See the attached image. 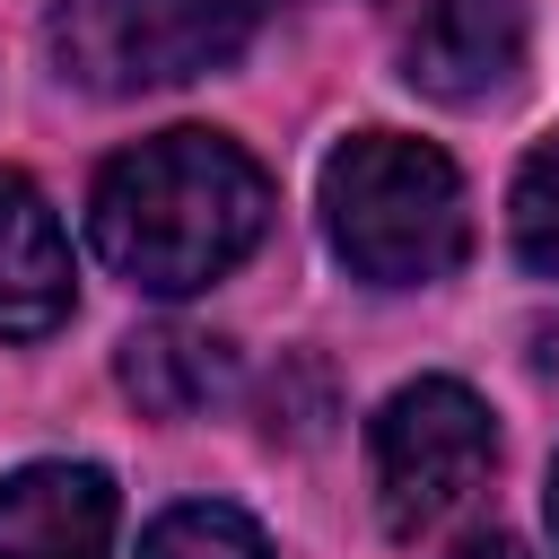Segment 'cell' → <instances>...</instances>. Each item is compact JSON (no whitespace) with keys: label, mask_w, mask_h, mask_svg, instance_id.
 <instances>
[{"label":"cell","mask_w":559,"mask_h":559,"mask_svg":"<svg viewBox=\"0 0 559 559\" xmlns=\"http://www.w3.org/2000/svg\"><path fill=\"white\" fill-rule=\"evenodd\" d=\"M262 227H271V175L218 131H157L122 148L87 201L96 253L148 297L210 288L262 245Z\"/></svg>","instance_id":"cell-1"},{"label":"cell","mask_w":559,"mask_h":559,"mask_svg":"<svg viewBox=\"0 0 559 559\" xmlns=\"http://www.w3.org/2000/svg\"><path fill=\"white\" fill-rule=\"evenodd\" d=\"M323 227H332V253L376 288H428L472 245L454 157L402 131H358L349 148H332Z\"/></svg>","instance_id":"cell-2"},{"label":"cell","mask_w":559,"mask_h":559,"mask_svg":"<svg viewBox=\"0 0 559 559\" xmlns=\"http://www.w3.org/2000/svg\"><path fill=\"white\" fill-rule=\"evenodd\" d=\"M245 35H253V0H52L44 17L52 70L96 96L183 87L236 61Z\"/></svg>","instance_id":"cell-3"},{"label":"cell","mask_w":559,"mask_h":559,"mask_svg":"<svg viewBox=\"0 0 559 559\" xmlns=\"http://www.w3.org/2000/svg\"><path fill=\"white\" fill-rule=\"evenodd\" d=\"M489 463H498L489 402L454 376H419L376 411V507L402 542H419L454 507H472Z\"/></svg>","instance_id":"cell-4"},{"label":"cell","mask_w":559,"mask_h":559,"mask_svg":"<svg viewBox=\"0 0 559 559\" xmlns=\"http://www.w3.org/2000/svg\"><path fill=\"white\" fill-rule=\"evenodd\" d=\"M393 52L419 96L480 105L524 70V0H393Z\"/></svg>","instance_id":"cell-5"},{"label":"cell","mask_w":559,"mask_h":559,"mask_svg":"<svg viewBox=\"0 0 559 559\" xmlns=\"http://www.w3.org/2000/svg\"><path fill=\"white\" fill-rule=\"evenodd\" d=\"M114 480L96 463H26L0 480V559H105Z\"/></svg>","instance_id":"cell-6"},{"label":"cell","mask_w":559,"mask_h":559,"mask_svg":"<svg viewBox=\"0 0 559 559\" xmlns=\"http://www.w3.org/2000/svg\"><path fill=\"white\" fill-rule=\"evenodd\" d=\"M70 314V236L52 201L0 166V341H35Z\"/></svg>","instance_id":"cell-7"},{"label":"cell","mask_w":559,"mask_h":559,"mask_svg":"<svg viewBox=\"0 0 559 559\" xmlns=\"http://www.w3.org/2000/svg\"><path fill=\"white\" fill-rule=\"evenodd\" d=\"M236 384V358L218 332H192V323H157L140 341H122V393L157 419H192L210 411L218 393Z\"/></svg>","instance_id":"cell-8"},{"label":"cell","mask_w":559,"mask_h":559,"mask_svg":"<svg viewBox=\"0 0 559 559\" xmlns=\"http://www.w3.org/2000/svg\"><path fill=\"white\" fill-rule=\"evenodd\" d=\"M140 559H271V542H262V533H253L236 507L192 498V507H166V515L148 524Z\"/></svg>","instance_id":"cell-9"},{"label":"cell","mask_w":559,"mask_h":559,"mask_svg":"<svg viewBox=\"0 0 559 559\" xmlns=\"http://www.w3.org/2000/svg\"><path fill=\"white\" fill-rule=\"evenodd\" d=\"M515 253H524V271H542V280H559V140H542L533 157H524V175H515Z\"/></svg>","instance_id":"cell-10"},{"label":"cell","mask_w":559,"mask_h":559,"mask_svg":"<svg viewBox=\"0 0 559 559\" xmlns=\"http://www.w3.org/2000/svg\"><path fill=\"white\" fill-rule=\"evenodd\" d=\"M463 559H533V550H524V542H507V533H489V542H472Z\"/></svg>","instance_id":"cell-11"},{"label":"cell","mask_w":559,"mask_h":559,"mask_svg":"<svg viewBox=\"0 0 559 559\" xmlns=\"http://www.w3.org/2000/svg\"><path fill=\"white\" fill-rule=\"evenodd\" d=\"M550 533H559V463H550Z\"/></svg>","instance_id":"cell-12"}]
</instances>
